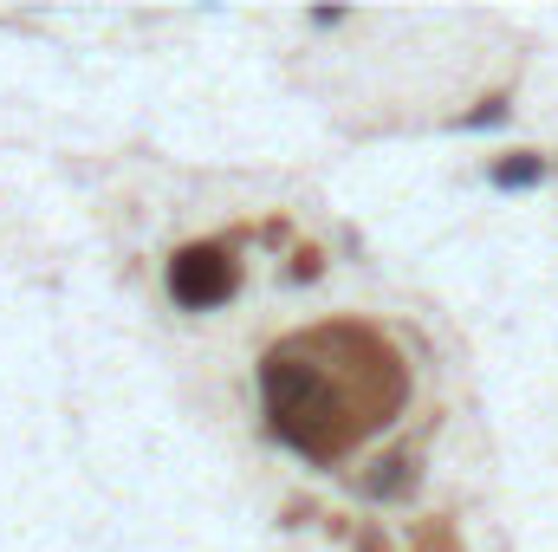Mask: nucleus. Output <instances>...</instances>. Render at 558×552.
I'll use <instances>...</instances> for the list:
<instances>
[{
  "instance_id": "obj_2",
  "label": "nucleus",
  "mask_w": 558,
  "mask_h": 552,
  "mask_svg": "<svg viewBox=\"0 0 558 552\" xmlns=\"http://www.w3.org/2000/svg\"><path fill=\"white\" fill-rule=\"evenodd\" d=\"M539 176H546V163H539V156H513V163H500V169H494V182H500V189H533Z\"/></svg>"
},
{
  "instance_id": "obj_1",
  "label": "nucleus",
  "mask_w": 558,
  "mask_h": 552,
  "mask_svg": "<svg viewBox=\"0 0 558 552\" xmlns=\"http://www.w3.org/2000/svg\"><path fill=\"white\" fill-rule=\"evenodd\" d=\"M234 261L221 254V248H182L175 261H169V292H175V305H189V312H208V305H221V299H234Z\"/></svg>"
}]
</instances>
